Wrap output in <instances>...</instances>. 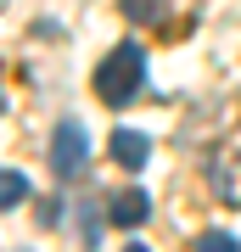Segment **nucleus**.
<instances>
[{"label":"nucleus","instance_id":"obj_4","mask_svg":"<svg viewBox=\"0 0 241 252\" xmlns=\"http://www.w3.org/2000/svg\"><path fill=\"white\" fill-rule=\"evenodd\" d=\"M107 152H112V162H124V168H140V162L152 157V140H146V135H135V129H118Z\"/></svg>","mask_w":241,"mask_h":252},{"label":"nucleus","instance_id":"obj_8","mask_svg":"<svg viewBox=\"0 0 241 252\" xmlns=\"http://www.w3.org/2000/svg\"><path fill=\"white\" fill-rule=\"evenodd\" d=\"M236 247H241V241H236L230 230H202V235H197V252H236Z\"/></svg>","mask_w":241,"mask_h":252},{"label":"nucleus","instance_id":"obj_3","mask_svg":"<svg viewBox=\"0 0 241 252\" xmlns=\"http://www.w3.org/2000/svg\"><path fill=\"white\" fill-rule=\"evenodd\" d=\"M146 213H152V196L146 190H118L112 207H107V219L118 230H135V224H146Z\"/></svg>","mask_w":241,"mask_h":252},{"label":"nucleus","instance_id":"obj_2","mask_svg":"<svg viewBox=\"0 0 241 252\" xmlns=\"http://www.w3.org/2000/svg\"><path fill=\"white\" fill-rule=\"evenodd\" d=\"M84 157H90V146H84L79 118H62L56 135H51V168L62 174V180H79V174H84Z\"/></svg>","mask_w":241,"mask_h":252},{"label":"nucleus","instance_id":"obj_5","mask_svg":"<svg viewBox=\"0 0 241 252\" xmlns=\"http://www.w3.org/2000/svg\"><path fill=\"white\" fill-rule=\"evenodd\" d=\"M213 190H219V202L241 207V157H224V162H213Z\"/></svg>","mask_w":241,"mask_h":252},{"label":"nucleus","instance_id":"obj_1","mask_svg":"<svg viewBox=\"0 0 241 252\" xmlns=\"http://www.w3.org/2000/svg\"><path fill=\"white\" fill-rule=\"evenodd\" d=\"M140 79H146V51L135 45V39H124V45L96 67V95L107 101V107H124V101L140 90Z\"/></svg>","mask_w":241,"mask_h":252},{"label":"nucleus","instance_id":"obj_7","mask_svg":"<svg viewBox=\"0 0 241 252\" xmlns=\"http://www.w3.org/2000/svg\"><path fill=\"white\" fill-rule=\"evenodd\" d=\"M169 11V0H124V17L129 23H157Z\"/></svg>","mask_w":241,"mask_h":252},{"label":"nucleus","instance_id":"obj_6","mask_svg":"<svg viewBox=\"0 0 241 252\" xmlns=\"http://www.w3.org/2000/svg\"><path fill=\"white\" fill-rule=\"evenodd\" d=\"M23 196H28V180L6 168V174H0V213H11V207H17Z\"/></svg>","mask_w":241,"mask_h":252}]
</instances>
